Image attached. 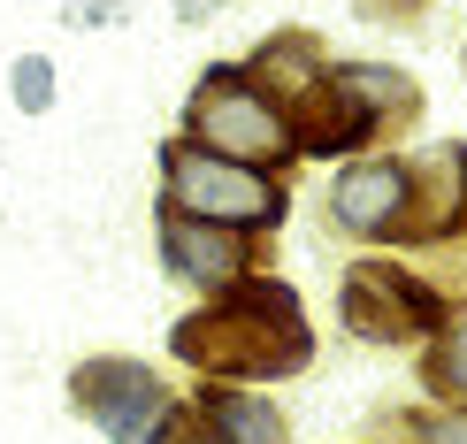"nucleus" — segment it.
Here are the masks:
<instances>
[{"label": "nucleus", "instance_id": "obj_1", "mask_svg": "<svg viewBox=\"0 0 467 444\" xmlns=\"http://www.w3.org/2000/svg\"><path fill=\"white\" fill-rule=\"evenodd\" d=\"M291 292H276V284H245V292H230L215 315H192L184 330H177V353L184 360H200V368H238V376H284V368H299L306 353H284V345H268V315H284Z\"/></svg>", "mask_w": 467, "mask_h": 444}, {"label": "nucleus", "instance_id": "obj_2", "mask_svg": "<svg viewBox=\"0 0 467 444\" xmlns=\"http://www.w3.org/2000/svg\"><path fill=\"white\" fill-rule=\"evenodd\" d=\"M169 207L215 230H253V222H284V191L253 169H230L200 146H169Z\"/></svg>", "mask_w": 467, "mask_h": 444}, {"label": "nucleus", "instance_id": "obj_3", "mask_svg": "<svg viewBox=\"0 0 467 444\" xmlns=\"http://www.w3.org/2000/svg\"><path fill=\"white\" fill-rule=\"evenodd\" d=\"M192 130H200V153H215V161H230V169L291 153L284 108L268 100V92H253L238 69H215V77H207V92L192 100Z\"/></svg>", "mask_w": 467, "mask_h": 444}, {"label": "nucleus", "instance_id": "obj_4", "mask_svg": "<svg viewBox=\"0 0 467 444\" xmlns=\"http://www.w3.org/2000/svg\"><path fill=\"white\" fill-rule=\"evenodd\" d=\"M77 407L100 414V429L115 444H161L169 391L139 368V360H92V368H77Z\"/></svg>", "mask_w": 467, "mask_h": 444}, {"label": "nucleus", "instance_id": "obj_5", "mask_svg": "<svg viewBox=\"0 0 467 444\" xmlns=\"http://www.w3.org/2000/svg\"><path fill=\"white\" fill-rule=\"evenodd\" d=\"M345 322L360 337H414V330H437V299L414 276H399V268L360 261L345 276Z\"/></svg>", "mask_w": 467, "mask_h": 444}, {"label": "nucleus", "instance_id": "obj_6", "mask_svg": "<svg viewBox=\"0 0 467 444\" xmlns=\"http://www.w3.org/2000/svg\"><path fill=\"white\" fill-rule=\"evenodd\" d=\"M161 253L177 276H200V284H238V268H245V245H238V230H215V222H192L169 207L161 215Z\"/></svg>", "mask_w": 467, "mask_h": 444}, {"label": "nucleus", "instance_id": "obj_7", "mask_svg": "<svg viewBox=\"0 0 467 444\" xmlns=\"http://www.w3.org/2000/svg\"><path fill=\"white\" fill-rule=\"evenodd\" d=\"M329 207H337V222L345 230H391L406 215V169L399 161H368V169H345L337 191H329Z\"/></svg>", "mask_w": 467, "mask_h": 444}, {"label": "nucleus", "instance_id": "obj_8", "mask_svg": "<svg viewBox=\"0 0 467 444\" xmlns=\"http://www.w3.org/2000/svg\"><path fill=\"white\" fill-rule=\"evenodd\" d=\"M215 421L230 429V444H276L284 437L276 407H261V398H215Z\"/></svg>", "mask_w": 467, "mask_h": 444}, {"label": "nucleus", "instance_id": "obj_9", "mask_svg": "<svg viewBox=\"0 0 467 444\" xmlns=\"http://www.w3.org/2000/svg\"><path fill=\"white\" fill-rule=\"evenodd\" d=\"M430 383H437L444 398H460V407H467V322H460V330L437 345V360H430Z\"/></svg>", "mask_w": 467, "mask_h": 444}, {"label": "nucleus", "instance_id": "obj_10", "mask_svg": "<svg viewBox=\"0 0 467 444\" xmlns=\"http://www.w3.org/2000/svg\"><path fill=\"white\" fill-rule=\"evenodd\" d=\"M47 100H54V69H47V54H24V62H16V108L38 115Z\"/></svg>", "mask_w": 467, "mask_h": 444}, {"label": "nucleus", "instance_id": "obj_11", "mask_svg": "<svg viewBox=\"0 0 467 444\" xmlns=\"http://www.w3.org/2000/svg\"><path fill=\"white\" fill-rule=\"evenodd\" d=\"M437 444H467V421H444V429H437Z\"/></svg>", "mask_w": 467, "mask_h": 444}, {"label": "nucleus", "instance_id": "obj_12", "mask_svg": "<svg viewBox=\"0 0 467 444\" xmlns=\"http://www.w3.org/2000/svg\"><path fill=\"white\" fill-rule=\"evenodd\" d=\"M177 444H215V437H177Z\"/></svg>", "mask_w": 467, "mask_h": 444}]
</instances>
